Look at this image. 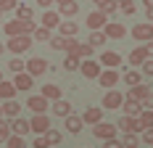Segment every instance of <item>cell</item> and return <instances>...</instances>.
Wrapping results in <instances>:
<instances>
[{"mask_svg": "<svg viewBox=\"0 0 153 148\" xmlns=\"http://www.w3.org/2000/svg\"><path fill=\"white\" fill-rule=\"evenodd\" d=\"M34 21H21V19H11V21H5L3 24V32H5V37H32V32H34Z\"/></svg>", "mask_w": 153, "mask_h": 148, "instance_id": "obj_1", "label": "cell"}, {"mask_svg": "<svg viewBox=\"0 0 153 148\" xmlns=\"http://www.w3.org/2000/svg\"><path fill=\"white\" fill-rule=\"evenodd\" d=\"M48 69H50V64H48L45 58H40V56H34V58L24 61V72L29 74L32 79H34V77H40V74H45Z\"/></svg>", "mask_w": 153, "mask_h": 148, "instance_id": "obj_2", "label": "cell"}, {"mask_svg": "<svg viewBox=\"0 0 153 148\" xmlns=\"http://www.w3.org/2000/svg\"><path fill=\"white\" fill-rule=\"evenodd\" d=\"M132 40L135 43H153V24H148V21H140V24H135V29H132Z\"/></svg>", "mask_w": 153, "mask_h": 148, "instance_id": "obj_3", "label": "cell"}, {"mask_svg": "<svg viewBox=\"0 0 153 148\" xmlns=\"http://www.w3.org/2000/svg\"><path fill=\"white\" fill-rule=\"evenodd\" d=\"M92 135L100 138V140H111V138H116V124H111V122H98V124H92Z\"/></svg>", "mask_w": 153, "mask_h": 148, "instance_id": "obj_4", "label": "cell"}, {"mask_svg": "<svg viewBox=\"0 0 153 148\" xmlns=\"http://www.w3.org/2000/svg\"><path fill=\"white\" fill-rule=\"evenodd\" d=\"M103 34H106V40H122L124 34H127V27H124L122 21H106Z\"/></svg>", "mask_w": 153, "mask_h": 148, "instance_id": "obj_5", "label": "cell"}, {"mask_svg": "<svg viewBox=\"0 0 153 148\" xmlns=\"http://www.w3.org/2000/svg\"><path fill=\"white\" fill-rule=\"evenodd\" d=\"M79 72L85 74L87 79H98L100 72H103V66H100L95 58H87V61H82V64H79Z\"/></svg>", "mask_w": 153, "mask_h": 148, "instance_id": "obj_6", "label": "cell"}, {"mask_svg": "<svg viewBox=\"0 0 153 148\" xmlns=\"http://www.w3.org/2000/svg\"><path fill=\"white\" fill-rule=\"evenodd\" d=\"M32 45V37H8V43H5V48L13 53V56H19V53H24V50H29Z\"/></svg>", "mask_w": 153, "mask_h": 148, "instance_id": "obj_7", "label": "cell"}, {"mask_svg": "<svg viewBox=\"0 0 153 148\" xmlns=\"http://www.w3.org/2000/svg\"><path fill=\"white\" fill-rule=\"evenodd\" d=\"M29 130L37 135H45L48 130H50V119H48V114H34V117L29 119Z\"/></svg>", "mask_w": 153, "mask_h": 148, "instance_id": "obj_8", "label": "cell"}, {"mask_svg": "<svg viewBox=\"0 0 153 148\" xmlns=\"http://www.w3.org/2000/svg\"><path fill=\"white\" fill-rule=\"evenodd\" d=\"M124 103V95L119 93V90H108L106 95H103V106L100 108H111V111H116V108H122Z\"/></svg>", "mask_w": 153, "mask_h": 148, "instance_id": "obj_9", "label": "cell"}, {"mask_svg": "<svg viewBox=\"0 0 153 148\" xmlns=\"http://www.w3.org/2000/svg\"><path fill=\"white\" fill-rule=\"evenodd\" d=\"M116 127H119L124 135H137V132H143V127H140V122L135 117H122Z\"/></svg>", "mask_w": 153, "mask_h": 148, "instance_id": "obj_10", "label": "cell"}, {"mask_svg": "<svg viewBox=\"0 0 153 148\" xmlns=\"http://www.w3.org/2000/svg\"><path fill=\"white\" fill-rule=\"evenodd\" d=\"M98 82H100V87L114 90V87H116V82H119V72H116V69H103L100 77H98Z\"/></svg>", "mask_w": 153, "mask_h": 148, "instance_id": "obj_11", "label": "cell"}, {"mask_svg": "<svg viewBox=\"0 0 153 148\" xmlns=\"http://www.w3.org/2000/svg\"><path fill=\"white\" fill-rule=\"evenodd\" d=\"M58 34H61V37H66V40H76V34H79V24H76L74 19L61 21V24H58Z\"/></svg>", "mask_w": 153, "mask_h": 148, "instance_id": "obj_12", "label": "cell"}, {"mask_svg": "<svg viewBox=\"0 0 153 148\" xmlns=\"http://www.w3.org/2000/svg\"><path fill=\"white\" fill-rule=\"evenodd\" d=\"M98 64H100L103 69H116V66L122 64V56H119V53H114V50H103V53H100V58H98Z\"/></svg>", "mask_w": 153, "mask_h": 148, "instance_id": "obj_13", "label": "cell"}, {"mask_svg": "<svg viewBox=\"0 0 153 148\" xmlns=\"http://www.w3.org/2000/svg\"><path fill=\"white\" fill-rule=\"evenodd\" d=\"M127 61H129V66H132V69H140V66H143V64L148 61V53H145V45H137V48H135V50H132V53L127 56Z\"/></svg>", "mask_w": 153, "mask_h": 148, "instance_id": "obj_14", "label": "cell"}, {"mask_svg": "<svg viewBox=\"0 0 153 148\" xmlns=\"http://www.w3.org/2000/svg\"><path fill=\"white\" fill-rule=\"evenodd\" d=\"M148 93H153V90H151V85H143V82H140V85H135V87H129V90H127L124 101H143V98H145Z\"/></svg>", "mask_w": 153, "mask_h": 148, "instance_id": "obj_15", "label": "cell"}, {"mask_svg": "<svg viewBox=\"0 0 153 148\" xmlns=\"http://www.w3.org/2000/svg\"><path fill=\"white\" fill-rule=\"evenodd\" d=\"M27 108H32V114H45L50 103H48L42 95H29V101H27Z\"/></svg>", "mask_w": 153, "mask_h": 148, "instance_id": "obj_16", "label": "cell"}, {"mask_svg": "<svg viewBox=\"0 0 153 148\" xmlns=\"http://www.w3.org/2000/svg\"><path fill=\"white\" fill-rule=\"evenodd\" d=\"M106 21H108V19L100 13V11H92V13L87 16V27H90V32H103Z\"/></svg>", "mask_w": 153, "mask_h": 148, "instance_id": "obj_17", "label": "cell"}, {"mask_svg": "<svg viewBox=\"0 0 153 148\" xmlns=\"http://www.w3.org/2000/svg\"><path fill=\"white\" fill-rule=\"evenodd\" d=\"M29 119H21V117H16L13 122H11V135H19V138H24V135H29Z\"/></svg>", "mask_w": 153, "mask_h": 148, "instance_id": "obj_18", "label": "cell"}, {"mask_svg": "<svg viewBox=\"0 0 153 148\" xmlns=\"http://www.w3.org/2000/svg\"><path fill=\"white\" fill-rule=\"evenodd\" d=\"M19 111H21V103H19V101H3V106H0V114H3V117H8V119H16L19 117Z\"/></svg>", "mask_w": 153, "mask_h": 148, "instance_id": "obj_19", "label": "cell"}, {"mask_svg": "<svg viewBox=\"0 0 153 148\" xmlns=\"http://www.w3.org/2000/svg\"><path fill=\"white\" fill-rule=\"evenodd\" d=\"M11 85L16 87V93H19V90H32V77L27 72H19V74H13Z\"/></svg>", "mask_w": 153, "mask_h": 148, "instance_id": "obj_20", "label": "cell"}, {"mask_svg": "<svg viewBox=\"0 0 153 148\" xmlns=\"http://www.w3.org/2000/svg\"><path fill=\"white\" fill-rule=\"evenodd\" d=\"M82 122H85V124H98V122H103V108H100V106H90V108L85 111Z\"/></svg>", "mask_w": 153, "mask_h": 148, "instance_id": "obj_21", "label": "cell"}, {"mask_svg": "<svg viewBox=\"0 0 153 148\" xmlns=\"http://www.w3.org/2000/svg\"><path fill=\"white\" fill-rule=\"evenodd\" d=\"M50 108H53V117H69V114H71V103H69V101H63V98H58V101H53V106H50Z\"/></svg>", "mask_w": 153, "mask_h": 148, "instance_id": "obj_22", "label": "cell"}, {"mask_svg": "<svg viewBox=\"0 0 153 148\" xmlns=\"http://www.w3.org/2000/svg\"><path fill=\"white\" fill-rule=\"evenodd\" d=\"M63 127H66L71 135H79V132H82V127H85V122H82V117L69 114V117H66V122H63Z\"/></svg>", "mask_w": 153, "mask_h": 148, "instance_id": "obj_23", "label": "cell"}, {"mask_svg": "<svg viewBox=\"0 0 153 148\" xmlns=\"http://www.w3.org/2000/svg\"><path fill=\"white\" fill-rule=\"evenodd\" d=\"M122 108H124V117H135L137 119L140 114H143V101H124Z\"/></svg>", "mask_w": 153, "mask_h": 148, "instance_id": "obj_24", "label": "cell"}, {"mask_svg": "<svg viewBox=\"0 0 153 148\" xmlns=\"http://www.w3.org/2000/svg\"><path fill=\"white\" fill-rule=\"evenodd\" d=\"M71 53H74L76 58L87 61V58H92V53H95V50H92L87 43H76V40H74V48H71Z\"/></svg>", "mask_w": 153, "mask_h": 148, "instance_id": "obj_25", "label": "cell"}, {"mask_svg": "<svg viewBox=\"0 0 153 148\" xmlns=\"http://www.w3.org/2000/svg\"><path fill=\"white\" fill-rule=\"evenodd\" d=\"M79 13V3L76 0H69V3H61V8H58V16H66V19H74V16Z\"/></svg>", "mask_w": 153, "mask_h": 148, "instance_id": "obj_26", "label": "cell"}, {"mask_svg": "<svg viewBox=\"0 0 153 148\" xmlns=\"http://www.w3.org/2000/svg\"><path fill=\"white\" fill-rule=\"evenodd\" d=\"M50 45H53V50H66V53H71L74 40H66V37H61V34H56V37H50Z\"/></svg>", "mask_w": 153, "mask_h": 148, "instance_id": "obj_27", "label": "cell"}, {"mask_svg": "<svg viewBox=\"0 0 153 148\" xmlns=\"http://www.w3.org/2000/svg\"><path fill=\"white\" fill-rule=\"evenodd\" d=\"M16 98V87L8 79H0V101H13Z\"/></svg>", "mask_w": 153, "mask_h": 148, "instance_id": "obj_28", "label": "cell"}, {"mask_svg": "<svg viewBox=\"0 0 153 148\" xmlns=\"http://www.w3.org/2000/svg\"><path fill=\"white\" fill-rule=\"evenodd\" d=\"M58 24H61L58 11H45V13H42V27H45V29H53V27H58Z\"/></svg>", "mask_w": 153, "mask_h": 148, "instance_id": "obj_29", "label": "cell"}, {"mask_svg": "<svg viewBox=\"0 0 153 148\" xmlns=\"http://www.w3.org/2000/svg\"><path fill=\"white\" fill-rule=\"evenodd\" d=\"M40 95H42L45 101H58V98H61V87L53 85V82H50V85H42V93H40Z\"/></svg>", "mask_w": 153, "mask_h": 148, "instance_id": "obj_30", "label": "cell"}, {"mask_svg": "<svg viewBox=\"0 0 153 148\" xmlns=\"http://www.w3.org/2000/svg\"><path fill=\"white\" fill-rule=\"evenodd\" d=\"M122 79L129 85V87H135V85H140V82H143V74H140V69H127V72L122 74Z\"/></svg>", "mask_w": 153, "mask_h": 148, "instance_id": "obj_31", "label": "cell"}, {"mask_svg": "<svg viewBox=\"0 0 153 148\" xmlns=\"http://www.w3.org/2000/svg\"><path fill=\"white\" fill-rule=\"evenodd\" d=\"M16 19H21V21H34L32 5H27V3H19V8H16Z\"/></svg>", "mask_w": 153, "mask_h": 148, "instance_id": "obj_32", "label": "cell"}, {"mask_svg": "<svg viewBox=\"0 0 153 148\" xmlns=\"http://www.w3.org/2000/svg\"><path fill=\"white\" fill-rule=\"evenodd\" d=\"M116 8H119V3H116V0H103V3L98 5V11H100V13L106 16V19L116 13Z\"/></svg>", "mask_w": 153, "mask_h": 148, "instance_id": "obj_33", "label": "cell"}, {"mask_svg": "<svg viewBox=\"0 0 153 148\" xmlns=\"http://www.w3.org/2000/svg\"><path fill=\"white\" fill-rule=\"evenodd\" d=\"M108 40H106V34H103V32H90V37H87V45H90L92 50H95V48H100V45H106Z\"/></svg>", "mask_w": 153, "mask_h": 148, "instance_id": "obj_34", "label": "cell"}, {"mask_svg": "<svg viewBox=\"0 0 153 148\" xmlns=\"http://www.w3.org/2000/svg\"><path fill=\"white\" fill-rule=\"evenodd\" d=\"M137 122H140V127H143V130H153V111L143 108V114L137 117Z\"/></svg>", "mask_w": 153, "mask_h": 148, "instance_id": "obj_35", "label": "cell"}, {"mask_svg": "<svg viewBox=\"0 0 153 148\" xmlns=\"http://www.w3.org/2000/svg\"><path fill=\"white\" fill-rule=\"evenodd\" d=\"M32 37L37 40V43H50V29H45V27H34V32H32Z\"/></svg>", "mask_w": 153, "mask_h": 148, "instance_id": "obj_36", "label": "cell"}, {"mask_svg": "<svg viewBox=\"0 0 153 148\" xmlns=\"http://www.w3.org/2000/svg\"><path fill=\"white\" fill-rule=\"evenodd\" d=\"M79 64H82V58H76L74 53H69V56L63 58V69H66V72H76V69H79Z\"/></svg>", "mask_w": 153, "mask_h": 148, "instance_id": "obj_37", "label": "cell"}, {"mask_svg": "<svg viewBox=\"0 0 153 148\" xmlns=\"http://www.w3.org/2000/svg\"><path fill=\"white\" fill-rule=\"evenodd\" d=\"M42 138L48 140V146H58V143H61V138H63V135L58 132V130H53V127H50V130H48V132L42 135Z\"/></svg>", "mask_w": 153, "mask_h": 148, "instance_id": "obj_38", "label": "cell"}, {"mask_svg": "<svg viewBox=\"0 0 153 148\" xmlns=\"http://www.w3.org/2000/svg\"><path fill=\"white\" fill-rule=\"evenodd\" d=\"M19 8V0H0V16L3 13H13Z\"/></svg>", "mask_w": 153, "mask_h": 148, "instance_id": "obj_39", "label": "cell"}, {"mask_svg": "<svg viewBox=\"0 0 153 148\" xmlns=\"http://www.w3.org/2000/svg\"><path fill=\"white\" fill-rule=\"evenodd\" d=\"M5 146H8V148H27V140L19 138V135H11V138L5 140Z\"/></svg>", "mask_w": 153, "mask_h": 148, "instance_id": "obj_40", "label": "cell"}, {"mask_svg": "<svg viewBox=\"0 0 153 148\" xmlns=\"http://www.w3.org/2000/svg\"><path fill=\"white\" fill-rule=\"evenodd\" d=\"M8 138H11V124L5 119H0V143H5Z\"/></svg>", "mask_w": 153, "mask_h": 148, "instance_id": "obj_41", "label": "cell"}, {"mask_svg": "<svg viewBox=\"0 0 153 148\" xmlns=\"http://www.w3.org/2000/svg\"><path fill=\"white\" fill-rule=\"evenodd\" d=\"M8 69H11V74H19V72H24V61L19 58V56H13V58H11V64H8Z\"/></svg>", "mask_w": 153, "mask_h": 148, "instance_id": "obj_42", "label": "cell"}, {"mask_svg": "<svg viewBox=\"0 0 153 148\" xmlns=\"http://www.w3.org/2000/svg\"><path fill=\"white\" fill-rule=\"evenodd\" d=\"M122 148H137V135H124L122 138Z\"/></svg>", "mask_w": 153, "mask_h": 148, "instance_id": "obj_43", "label": "cell"}, {"mask_svg": "<svg viewBox=\"0 0 153 148\" xmlns=\"http://www.w3.org/2000/svg\"><path fill=\"white\" fill-rule=\"evenodd\" d=\"M140 74H145V77H153V58H148L143 66H140Z\"/></svg>", "mask_w": 153, "mask_h": 148, "instance_id": "obj_44", "label": "cell"}, {"mask_svg": "<svg viewBox=\"0 0 153 148\" xmlns=\"http://www.w3.org/2000/svg\"><path fill=\"white\" fill-rule=\"evenodd\" d=\"M119 8H122L124 16H135V11H137V8H135V3H124V5H119Z\"/></svg>", "mask_w": 153, "mask_h": 148, "instance_id": "obj_45", "label": "cell"}, {"mask_svg": "<svg viewBox=\"0 0 153 148\" xmlns=\"http://www.w3.org/2000/svg\"><path fill=\"white\" fill-rule=\"evenodd\" d=\"M32 148H50V146H48V140L42 138V135H37V138H34V143H32Z\"/></svg>", "mask_w": 153, "mask_h": 148, "instance_id": "obj_46", "label": "cell"}, {"mask_svg": "<svg viewBox=\"0 0 153 148\" xmlns=\"http://www.w3.org/2000/svg\"><path fill=\"white\" fill-rule=\"evenodd\" d=\"M103 148H122V140H119V138H111V140L103 143Z\"/></svg>", "mask_w": 153, "mask_h": 148, "instance_id": "obj_47", "label": "cell"}, {"mask_svg": "<svg viewBox=\"0 0 153 148\" xmlns=\"http://www.w3.org/2000/svg\"><path fill=\"white\" fill-rule=\"evenodd\" d=\"M143 108H148V111H153V93H148V95L143 98Z\"/></svg>", "mask_w": 153, "mask_h": 148, "instance_id": "obj_48", "label": "cell"}, {"mask_svg": "<svg viewBox=\"0 0 153 148\" xmlns=\"http://www.w3.org/2000/svg\"><path fill=\"white\" fill-rule=\"evenodd\" d=\"M143 143L153 146V130H143Z\"/></svg>", "mask_w": 153, "mask_h": 148, "instance_id": "obj_49", "label": "cell"}, {"mask_svg": "<svg viewBox=\"0 0 153 148\" xmlns=\"http://www.w3.org/2000/svg\"><path fill=\"white\" fill-rule=\"evenodd\" d=\"M145 53H148V58H153V43H145Z\"/></svg>", "mask_w": 153, "mask_h": 148, "instance_id": "obj_50", "label": "cell"}, {"mask_svg": "<svg viewBox=\"0 0 153 148\" xmlns=\"http://www.w3.org/2000/svg\"><path fill=\"white\" fill-rule=\"evenodd\" d=\"M145 19H148V24H153V8H145Z\"/></svg>", "mask_w": 153, "mask_h": 148, "instance_id": "obj_51", "label": "cell"}, {"mask_svg": "<svg viewBox=\"0 0 153 148\" xmlns=\"http://www.w3.org/2000/svg\"><path fill=\"white\" fill-rule=\"evenodd\" d=\"M37 3H40L42 8H48V11H50V3H53V0H37Z\"/></svg>", "mask_w": 153, "mask_h": 148, "instance_id": "obj_52", "label": "cell"}, {"mask_svg": "<svg viewBox=\"0 0 153 148\" xmlns=\"http://www.w3.org/2000/svg\"><path fill=\"white\" fill-rule=\"evenodd\" d=\"M145 3V8H153V0H143Z\"/></svg>", "mask_w": 153, "mask_h": 148, "instance_id": "obj_53", "label": "cell"}, {"mask_svg": "<svg viewBox=\"0 0 153 148\" xmlns=\"http://www.w3.org/2000/svg\"><path fill=\"white\" fill-rule=\"evenodd\" d=\"M3 53H5V45H3V43H0V56H3Z\"/></svg>", "mask_w": 153, "mask_h": 148, "instance_id": "obj_54", "label": "cell"}, {"mask_svg": "<svg viewBox=\"0 0 153 148\" xmlns=\"http://www.w3.org/2000/svg\"><path fill=\"white\" fill-rule=\"evenodd\" d=\"M116 3H119V5H124V3H132V0H116Z\"/></svg>", "mask_w": 153, "mask_h": 148, "instance_id": "obj_55", "label": "cell"}, {"mask_svg": "<svg viewBox=\"0 0 153 148\" xmlns=\"http://www.w3.org/2000/svg\"><path fill=\"white\" fill-rule=\"evenodd\" d=\"M92 3H95V5H100V3H103V0H92Z\"/></svg>", "mask_w": 153, "mask_h": 148, "instance_id": "obj_56", "label": "cell"}, {"mask_svg": "<svg viewBox=\"0 0 153 148\" xmlns=\"http://www.w3.org/2000/svg\"><path fill=\"white\" fill-rule=\"evenodd\" d=\"M56 3H58V5H61V3H69V0H56Z\"/></svg>", "mask_w": 153, "mask_h": 148, "instance_id": "obj_57", "label": "cell"}, {"mask_svg": "<svg viewBox=\"0 0 153 148\" xmlns=\"http://www.w3.org/2000/svg\"><path fill=\"white\" fill-rule=\"evenodd\" d=\"M0 79H3V74H0Z\"/></svg>", "mask_w": 153, "mask_h": 148, "instance_id": "obj_58", "label": "cell"}, {"mask_svg": "<svg viewBox=\"0 0 153 148\" xmlns=\"http://www.w3.org/2000/svg\"><path fill=\"white\" fill-rule=\"evenodd\" d=\"M0 119H3V114H0Z\"/></svg>", "mask_w": 153, "mask_h": 148, "instance_id": "obj_59", "label": "cell"}]
</instances>
